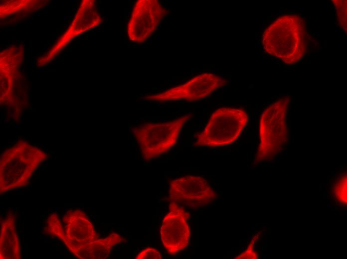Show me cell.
I'll return each instance as SVG.
<instances>
[{"instance_id":"cell-1","label":"cell","mask_w":347,"mask_h":259,"mask_svg":"<svg viewBox=\"0 0 347 259\" xmlns=\"http://www.w3.org/2000/svg\"><path fill=\"white\" fill-rule=\"evenodd\" d=\"M262 45L267 53L285 63H297L304 55L307 47L304 18L295 14L278 17L263 32Z\"/></svg>"},{"instance_id":"cell-2","label":"cell","mask_w":347,"mask_h":259,"mask_svg":"<svg viewBox=\"0 0 347 259\" xmlns=\"http://www.w3.org/2000/svg\"><path fill=\"white\" fill-rule=\"evenodd\" d=\"M23 141L2 153L1 193L26 184L35 169L47 158L42 150Z\"/></svg>"},{"instance_id":"cell-3","label":"cell","mask_w":347,"mask_h":259,"mask_svg":"<svg viewBox=\"0 0 347 259\" xmlns=\"http://www.w3.org/2000/svg\"><path fill=\"white\" fill-rule=\"evenodd\" d=\"M289 96L279 99L262 112L259 122L260 141L255 163L269 160L282 149L287 138L286 118Z\"/></svg>"},{"instance_id":"cell-4","label":"cell","mask_w":347,"mask_h":259,"mask_svg":"<svg viewBox=\"0 0 347 259\" xmlns=\"http://www.w3.org/2000/svg\"><path fill=\"white\" fill-rule=\"evenodd\" d=\"M243 109L220 108L212 113L201 132L196 136V146L217 147L235 141L248 122Z\"/></svg>"},{"instance_id":"cell-5","label":"cell","mask_w":347,"mask_h":259,"mask_svg":"<svg viewBox=\"0 0 347 259\" xmlns=\"http://www.w3.org/2000/svg\"><path fill=\"white\" fill-rule=\"evenodd\" d=\"M190 116L187 114L163 123H145L134 128V135L142 158L149 161L168 151L176 143Z\"/></svg>"},{"instance_id":"cell-6","label":"cell","mask_w":347,"mask_h":259,"mask_svg":"<svg viewBox=\"0 0 347 259\" xmlns=\"http://www.w3.org/2000/svg\"><path fill=\"white\" fill-rule=\"evenodd\" d=\"M64 230L55 213L48 218L46 230L59 238L71 253L98 238L93 226L84 212L80 209L68 210L63 218Z\"/></svg>"},{"instance_id":"cell-7","label":"cell","mask_w":347,"mask_h":259,"mask_svg":"<svg viewBox=\"0 0 347 259\" xmlns=\"http://www.w3.org/2000/svg\"><path fill=\"white\" fill-rule=\"evenodd\" d=\"M226 82L225 79L218 75L204 72L194 76L183 84L159 93L147 95L144 99L158 102L178 100L193 102L208 96Z\"/></svg>"},{"instance_id":"cell-8","label":"cell","mask_w":347,"mask_h":259,"mask_svg":"<svg viewBox=\"0 0 347 259\" xmlns=\"http://www.w3.org/2000/svg\"><path fill=\"white\" fill-rule=\"evenodd\" d=\"M167 11L158 0H138L127 24L129 40L142 43L154 33Z\"/></svg>"},{"instance_id":"cell-9","label":"cell","mask_w":347,"mask_h":259,"mask_svg":"<svg viewBox=\"0 0 347 259\" xmlns=\"http://www.w3.org/2000/svg\"><path fill=\"white\" fill-rule=\"evenodd\" d=\"M169 185L171 201L182 203L191 208L206 206L217 197L207 180L201 176H184L171 180Z\"/></svg>"},{"instance_id":"cell-10","label":"cell","mask_w":347,"mask_h":259,"mask_svg":"<svg viewBox=\"0 0 347 259\" xmlns=\"http://www.w3.org/2000/svg\"><path fill=\"white\" fill-rule=\"evenodd\" d=\"M169 209L162 223L160 237L167 252L174 255L188 244L190 231L187 221L190 215L175 202H171Z\"/></svg>"},{"instance_id":"cell-11","label":"cell","mask_w":347,"mask_h":259,"mask_svg":"<svg viewBox=\"0 0 347 259\" xmlns=\"http://www.w3.org/2000/svg\"><path fill=\"white\" fill-rule=\"evenodd\" d=\"M122 241L120 235L112 233L104 238H98L79 247L71 253L81 259H105L112 248Z\"/></svg>"},{"instance_id":"cell-12","label":"cell","mask_w":347,"mask_h":259,"mask_svg":"<svg viewBox=\"0 0 347 259\" xmlns=\"http://www.w3.org/2000/svg\"><path fill=\"white\" fill-rule=\"evenodd\" d=\"M0 258L20 259L18 238L15 228V217L11 214H9L2 221Z\"/></svg>"},{"instance_id":"cell-13","label":"cell","mask_w":347,"mask_h":259,"mask_svg":"<svg viewBox=\"0 0 347 259\" xmlns=\"http://www.w3.org/2000/svg\"><path fill=\"white\" fill-rule=\"evenodd\" d=\"M337 12L338 19L341 27L347 30V0H332Z\"/></svg>"},{"instance_id":"cell-14","label":"cell","mask_w":347,"mask_h":259,"mask_svg":"<svg viewBox=\"0 0 347 259\" xmlns=\"http://www.w3.org/2000/svg\"><path fill=\"white\" fill-rule=\"evenodd\" d=\"M135 258L136 259H161L162 256L158 250L148 247L141 250Z\"/></svg>"},{"instance_id":"cell-15","label":"cell","mask_w":347,"mask_h":259,"mask_svg":"<svg viewBox=\"0 0 347 259\" xmlns=\"http://www.w3.org/2000/svg\"><path fill=\"white\" fill-rule=\"evenodd\" d=\"M254 240H252L247 247L246 250L240 255H238L234 259H257L258 255L254 251Z\"/></svg>"}]
</instances>
